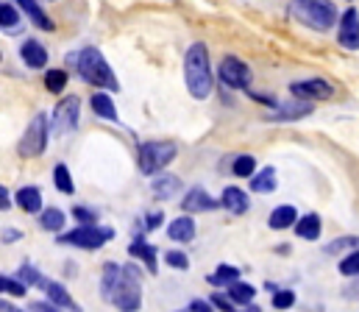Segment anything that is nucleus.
Listing matches in <instances>:
<instances>
[{
    "label": "nucleus",
    "instance_id": "1",
    "mask_svg": "<svg viewBox=\"0 0 359 312\" xmlns=\"http://www.w3.org/2000/svg\"><path fill=\"white\" fill-rule=\"evenodd\" d=\"M100 293L120 312H137L142 307V282H140L134 265L106 262L103 279H100Z\"/></svg>",
    "mask_w": 359,
    "mask_h": 312
},
{
    "label": "nucleus",
    "instance_id": "2",
    "mask_svg": "<svg viewBox=\"0 0 359 312\" xmlns=\"http://www.w3.org/2000/svg\"><path fill=\"white\" fill-rule=\"evenodd\" d=\"M184 79H187V90L195 101H206L212 95L215 79H212V67H209V50L203 42L189 45V50L184 56Z\"/></svg>",
    "mask_w": 359,
    "mask_h": 312
},
{
    "label": "nucleus",
    "instance_id": "3",
    "mask_svg": "<svg viewBox=\"0 0 359 312\" xmlns=\"http://www.w3.org/2000/svg\"><path fill=\"white\" fill-rule=\"evenodd\" d=\"M79 65V73L81 79L92 84V87H100V90H109V93H117L120 90V81L114 76V70L109 67V62L103 59V53L97 48H84L76 59Z\"/></svg>",
    "mask_w": 359,
    "mask_h": 312
},
{
    "label": "nucleus",
    "instance_id": "4",
    "mask_svg": "<svg viewBox=\"0 0 359 312\" xmlns=\"http://www.w3.org/2000/svg\"><path fill=\"white\" fill-rule=\"evenodd\" d=\"M48 134H50V117H48L45 111L34 114L31 123H28V128L22 131L20 142H17V154H20L22 159H36V156H42V154L48 151Z\"/></svg>",
    "mask_w": 359,
    "mask_h": 312
},
{
    "label": "nucleus",
    "instance_id": "5",
    "mask_svg": "<svg viewBox=\"0 0 359 312\" xmlns=\"http://www.w3.org/2000/svg\"><path fill=\"white\" fill-rule=\"evenodd\" d=\"M292 11L304 25H312L315 31H329L337 20V6L329 0H298L292 3Z\"/></svg>",
    "mask_w": 359,
    "mask_h": 312
},
{
    "label": "nucleus",
    "instance_id": "6",
    "mask_svg": "<svg viewBox=\"0 0 359 312\" xmlns=\"http://www.w3.org/2000/svg\"><path fill=\"white\" fill-rule=\"evenodd\" d=\"M179 154V145L170 142V140H154V142H145L140 145V170L145 176H154L159 170H165Z\"/></svg>",
    "mask_w": 359,
    "mask_h": 312
},
{
    "label": "nucleus",
    "instance_id": "7",
    "mask_svg": "<svg viewBox=\"0 0 359 312\" xmlns=\"http://www.w3.org/2000/svg\"><path fill=\"white\" fill-rule=\"evenodd\" d=\"M59 243H67V245H76V248H84V251H97L103 248L109 240H114V229L111 226H79L67 234H59L56 237Z\"/></svg>",
    "mask_w": 359,
    "mask_h": 312
},
{
    "label": "nucleus",
    "instance_id": "8",
    "mask_svg": "<svg viewBox=\"0 0 359 312\" xmlns=\"http://www.w3.org/2000/svg\"><path fill=\"white\" fill-rule=\"evenodd\" d=\"M79 117H81V98L79 95H67L65 101H59L53 109V134H67L79 126Z\"/></svg>",
    "mask_w": 359,
    "mask_h": 312
},
{
    "label": "nucleus",
    "instance_id": "9",
    "mask_svg": "<svg viewBox=\"0 0 359 312\" xmlns=\"http://www.w3.org/2000/svg\"><path fill=\"white\" fill-rule=\"evenodd\" d=\"M220 81L231 90H248L251 87V67L237 56H226L220 62Z\"/></svg>",
    "mask_w": 359,
    "mask_h": 312
},
{
    "label": "nucleus",
    "instance_id": "10",
    "mask_svg": "<svg viewBox=\"0 0 359 312\" xmlns=\"http://www.w3.org/2000/svg\"><path fill=\"white\" fill-rule=\"evenodd\" d=\"M290 93L295 95V101H306V104H312V101H326V98H332V95H334L332 84H329V81H323V79L295 81V84L290 87Z\"/></svg>",
    "mask_w": 359,
    "mask_h": 312
},
{
    "label": "nucleus",
    "instance_id": "11",
    "mask_svg": "<svg viewBox=\"0 0 359 312\" xmlns=\"http://www.w3.org/2000/svg\"><path fill=\"white\" fill-rule=\"evenodd\" d=\"M340 45H343V48H348V50H357L359 48V11H357V6L343 11V20H340Z\"/></svg>",
    "mask_w": 359,
    "mask_h": 312
},
{
    "label": "nucleus",
    "instance_id": "12",
    "mask_svg": "<svg viewBox=\"0 0 359 312\" xmlns=\"http://www.w3.org/2000/svg\"><path fill=\"white\" fill-rule=\"evenodd\" d=\"M220 204L203 190V187H195V190H189L187 196H184V201H181V209L184 212H212V209H217Z\"/></svg>",
    "mask_w": 359,
    "mask_h": 312
},
{
    "label": "nucleus",
    "instance_id": "13",
    "mask_svg": "<svg viewBox=\"0 0 359 312\" xmlns=\"http://www.w3.org/2000/svg\"><path fill=\"white\" fill-rule=\"evenodd\" d=\"M45 293H48V301H50L53 307H62V310H67V312H81L79 301L67 293L65 285H59V282H48V285H45Z\"/></svg>",
    "mask_w": 359,
    "mask_h": 312
},
{
    "label": "nucleus",
    "instance_id": "14",
    "mask_svg": "<svg viewBox=\"0 0 359 312\" xmlns=\"http://www.w3.org/2000/svg\"><path fill=\"white\" fill-rule=\"evenodd\" d=\"M20 56H22V62H25L31 70H42V67H48V50H45L36 39H25L22 48H20Z\"/></svg>",
    "mask_w": 359,
    "mask_h": 312
},
{
    "label": "nucleus",
    "instance_id": "15",
    "mask_svg": "<svg viewBox=\"0 0 359 312\" xmlns=\"http://www.w3.org/2000/svg\"><path fill=\"white\" fill-rule=\"evenodd\" d=\"M298 220V209L292 204H278V207L270 212L268 217V226L273 231H284V229H292Z\"/></svg>",
    "mask_w": 359,
    "mask_h": 312
},
{
    "label": "nucleus",
    "instance_id": "16",
    "mask_svg": "<svg viewBox=\"0 0 359 312\" xmlns=\"http://www.w3.org/2000/svg\"><path fill=\"white\" fill-rule=\"evenodd\" d=\"M312 114V104L306 101H287L276 114H270L268 120H276V123H287V120H301V117H309Z\"/></svg>",
    "mask_w": 359,
    "mask_h": 312
},
{
    "label": "nucleus",
    "instance_id": "17",
    "mask_svg": "<svg viewBox=\"0 0 359 312\" xmlns=\"http://www.w3.org/2000/svg\"><path fill=\"white\" fill-rule=\"evenodd\" d=\"M128 254H131V257H137V259H142V262H145V268H148V273H156V271H159L156 248H154L151 243H145L142 237H137V240L128 245Z\"/></svg>",
    "mask_w": 359,
    "mask_h": 312
},
{
    "label": "nucleus",
    "instance_id": "18",
    "mask_svg": "<svg viewBox=\"0 0 359 312\" xmlns=\"http://www.w3.org/2000/svg\"><path fill=\"white\" fill-rule=\"evenodd\" d=\"M320 231H323V223H320V215H315V212H309V215H304V217L295 220V234L301 240L315 243L320 237Z\"/></svg>",
    "mask_w": 359,
    "mask_h": 312
},
{
    "label": "nucleus",
    "instance_id": "19",
    "mask_svg": "<svg viewBox=\"0 0 359 312\" xmlns=\"http://www.w3.org/2000/svg\"><path fill=\"white\" fill-rule=\"evenodd\" d=\"M20 8L31 17V22H34L36 28H42V31H56V22L48 17V11H45L39 3H34V0H20Z\"/></svg>",
    "mask_w": 359,
    "mask_h": 312
},
{
    "label": "nucleus",
    "instance_id": "20",
    "mask_svg": "<svg viewBox=\"0 0 359 312\" xmlns=\"http://www.w3.org/2000/svg\"><path fill=\"white\" fill-rule=\"evenodd\" d=\"M223 207L229 209L231 215H245L251 209V198L240 187H226L223 190Z\"/></svg>",
    "mask_w": 359,
    "mask_h": 312
},
{
    "label": "nucleus",
    "instance_id": "21",
    "mask_svg": "<svg viewBox=\"0 0 359 312\" xmlns=\"http://www.w3.org/2000/svg\"><path fill=\"white\" fill-rule=\"evenodd\" d=\"M168 237H170L173 243H189V240H195V220H192L189 215L176 217V220L168 226Z\"/></svg>",
    "mask_w": 359,
    "mask_h": 312
},
{
    "label": "nucleus",
    "instance_id": "22",
    "mask_svg": "<svg viewBox=\"0 0 359 312\" xmlns=\"http://www.w3.org/2000/svg\"><path fill=\"white\" fill-rule=\"evenodd\" d=\"M14 201L20 204V209H22V212L34 215V212H39V209H42V193H39V187L28 184V187H20V190H17Z\"/></svg>",
    "mask_w": 359,
    "mask_h": 312
},
{
    "label": "nucleus",
    "instance_id": "23",
    "mask_svg": "<svg viewBox=\"0 0 359 312\" xmlns=\"http://www.w3.org/2000/svg\"><path fill=\"white\" fill-rule=\"evenodd\" d=\"M90 106L97 117H103V120H109V123H117V120H120L117 106H114V101L109 98V93H97V95H92Z\"/></svg>",
    "mask_w": 359,
    "mask_h": 312
},
{
    "label": "nucleus",
    "instance_id": "24",
    "mask_svg": "<svg viewBox=\"0 0 359 312\" xmlns=\"http://www.w3.org/2000/svg\"><path fill=\"white\" fill-rule=\"evenodd\" d=\"M181 190V179L179 176H156L154 179V184H151V193H154V198H173L176 193Z\"/></svg>",
    "mask_w": 359,
    "mask_h": 312
},
{
    "label": "nucleus",
    "instance_id": "25",
    "mask_svg": "<svg viewBox=\"0 0 359 312\" xmlns=\"http://www.w3.org/2000/svg\"><path fill=\"white\" fill-rule=\"evenodd\" d=\"M254 296H257V287L248 285V282H234V285H229V290H226V299H229L231 304H243V307H248V304L254 301Z\"/></svg>",
    "mask_w": 359,
    "mask_h": 312
},
{
    "label": "nucleus",
    "instance_id": "26",
    "mask_svg": "<svg viewBox=\"0 0 359 312\" xmlns=\"http://www.w3.org/2000/svg\"><path fill=\"white\" fill-rule=\"evenodd\" d=\"M206 282H209V285H215V287H226V285L240 282V271H237L234 265H217V268H215V273H209V276H206Z\"/></svg>",
    "mask_w": 359,
    "mask_h": 312
},
{
    "label": "nucleus",
    "instance_id": "27",
    "mask_svg": "<svg viewBox=\"0 0 359 312\" xmlns=\"http://www.w3.org/2000/svg\"><path fill=\"white\" fill-rule=\"evenodd\" d=\"M278 187V179H276V168H265V170H259L254 179H251V190L254 193H273Z\"/></svg>",
    "mask_w": 359,
    "mask_h": 312
},
{
    "label": "nucleus",
    "instance_id": "28",
    "mask_svg": "<svg viewBox=\"0 0 359 312\" xmlns=\"http://www.w3.org/2000/svg\"><path fill=\"white\" fill-rule=\"evenodd\" d=\"M65 212L56 207H48L42 209V215H39V229H45V231H59V229H65Z\"/></svg>",
    "mask_w": 359,
    "mask_h": 312
},
{
    "label": "nucleus",
    "instance_id": "29",
    "mask_svg": "<svg viewBox=\"0 0 359 312\" xmlns=\"http://www.w3.org/2000/svg\"><path fill=\"white\" fill-rule=\"evenodd\" d=\"M17 273H20V279H17V282H20L22 287H45V285H48V282L42 279V273H39L34 265H28V262H25V265H20V271H17Z\"/></svg>",
    "mask_w": 359,
    "mask_h": 312
},
{
    "label": "nucleus",
    "instance_id": "30",
    "mask_svg": "<svg viewBox=\"0 0 359 312\" xmlns=\"http://www.w3.org/2000/svg\"><path fill=\"white\" fill-rule=\"evenodd\" d=\"M20 25V11L14 3H0V28H6L8 34H14Z\"/></svg>",
    "mask_w": 359,
    "mask_h": 312
},
{
    "label": "nucleus",
    "instance_id": "31",
    "mask_svg": "<svg viewBox=\"0 0 359 312\" xmlns=\"http://www.w3.org/2000/svg\"><path fill=\"white\" fill-rule=\"evenodd\" d=\"M53 182H56V190L65 193V196H73L76 193V184H73V176L65 165H56L53 168Z\"/></svg>",
    "mask_w": 359,
    "mask_h": 312
},
{
    "label": "nucleus",
    "instance_id": "32",
    "mask_svg": "<svg viewBox=\"0 0 359 312\" xmlns=\"http://www.w3.org/2000/svg\"><path fill=\"white\" fill-rule=\"evenodd\" d=\"M67 81H70V76L65 70H48L45 73V90L48 93H65Z\"/></svg>",
    "mask_w": 359,
    "mask_h": 312
},
{
    "label": "nucleus",
    "instance_id": "33",
    "mask_svg": "<svg viewBox=\"0 0 359 312\" xmlns=\"http://www.w3.org/2000/svg\"><path fill=\"white\" fill-rule=\"evenodd\" d=\"M359 240L357 237H337V240H332L323 251L329 254V257H334V254H340V251H357Z\"/></svg>",
    "mask_w": 359,
    "mask_h": 312
},
{
    "label": "nucleus",
    "instance_id": "34",
    "mask_svg": "<svg viewBox=\"0 0 359 312\" xmlns=\"http://www.w3.org/2000/svg\"><path fill=\"white\" fill-rule=\"evenodd\" d=\"M234 176H254V170H257V159L251 156V154H243V156H237L234 159Z\"/></svg>",
    "mask_w": 359,
    "mask_h": 312
},
{
    "label": "nucleus",
    "instance_id": "35",
    "mask_svg": "<svg viewBox=\"0 0 359 312\" xmlns=\"http://www.w3.org/2000/svg\"><path fill=\"white\" fill-rule=\"evenodd\" d=\"M295 304V293L292 290H276L273 293V307L276 310H290Z\"/></svg>",
    "mask_w": 359,
    "mask_h": 312
},
{
    "label": "nucleus",
    "instance_id": "36",
    "mask_svg": "<svg viewBox=\"0 0 359 312\" xmlns=\"http://www.w3.org/2000/svg\"><path fill=\"white\" fill-rule=\"evenodd\" d=\"M340 273H343V276H357L359 273V251H351V254L340 262Z\"/></svg>",
    "mask_w": 359,
    "mask_h": 312
},
{
    "label": "nucleus",
    "instance_id": "37",
    "mask_svg": "<svg viewBox=\"0 0 359 312\" xmlns=\"http://www.w3.org/2000/svg\"><path fill=\"white\" fill-rule=\"evenodd\" d=\"M0 293H6V296H25V287H22L17 279L0 276Z\"/></svg>",
    "mask_w": 359,
    "mask_h": 312
},
{
    "label": "nucleus",
    "instance_id": "38",
    "mask_svg": "<svg viewBox=\"0 0 359 312\" xmlns=\"http://www.w3.org/2000/svg\"><path fill=\"white\" fill-rule=\"evenodd\" d=\"M165 262H168L170 268H179V271H187V268H189V257H187L184 251H168V254H165Z\"/></svg>",
    "mask_w": 359,
    "mask_h": 312
},
{
    "label": "nucleus",
    "instance_id": "39",
    "mask_svg": "<svg viewBox=\"0 0 359 312\" xmlns=\"http://www.w3.org/2000/svg\"><path fill=\"white\" fill-rule=\"evenodd\" d=\"M73 215H76V220H79L81 226H95V220H97V212L90 207H76Z\"/></svg>",
    "mask_w": 359,
    "mask_h": 312
},
{
    "label": "nucleus",
    "instance_id": "40",
    "mask_svg": "<svg viewBox=\"0 0 359 312\" xmlns=\"http://www.w3.org/2000/svg\"><path fill=\"white\" fill-rule=\"evenodd\" d=\"M209 307H217L220 312H237L234 310V304H231L226 296H220V293H215V296H212V304H209Z\"/></svg>",
    "mask_w": 359,
    "mask_h": 312
},
{
    "label": "nucleus",
    "instance_id": "41",
    "mask_svg": "<svg viewBox=\"0 0 359 312\" xmlns=\"http://www.w3.org/2000/svg\"><path fill=\"white\" fill-rule=\"evenodd\" d=\"M159 223H162V212H151V215H145V231L156 229Z\"/></svg>",
    "mask_w": 359,
    "mask_h": 312
},
{
    "label": "nucleus",
    "instance_id": "42",
    "mask_svg": "<svg viewBox=\"0 0 359 312\" xmlns=\"http://www.w3.org/2000/svg\"><path fill=\"white\" fill-rule=\"evenodd\" d=\"M0 237H3V243H14V240H20V237H22V231H17V229H11V226H6Z\"/></svg>",
    "mask_w": 359,
    "mask_h": 312
},
{
    "label": "nucleus",
    "instance_id": "43",
    "mask_svg": "<svg viewBox=\"0 0 359 312\" xmlns=\"http://www.w3.org/2000/svg\"><path fill=\"white\" fill-rule=\"evenodd\" d=\"M11 209V198H8V190L0 184V212H8Z\"/></svg>",
    "mask_w": 359,
    "mask_h": 312
},
{
    "label": "nucleus",
    "instance_id": "44",
    "mask_svg": "<svg viewBox=\"0 0 359 312\" xmlns=\"http://www.w3.org/2000/svg\"><path fill=\"white\" fill-rule=\"evenodd\" d=\"M187 312H215V310H212V307H209L206 301H192V304H189V310H187Z\"/></svg>",
    "mask_w": 359,
    "mask_h": 312
},
{
    "label": "nucleus",
    "instance_id": "45",
    "mask_svg": "<svg viewBox=\"0 0 359 312\" xmlns=\"http://www.w3.org/2000/svg\"><path fill=\"white\" fill-rule=\"evenodd\" d=\"M251 98H254V101H259V104H265V106H276V98L262 95V93H251Z\"/></svg>",
    "mask_w": 359,
    "mask_h": 312
},
{
    "label": "nucleus",
    "instance_id": "46",
    "mask_svg": "<svg viewBox=\"0 0 359 312\" xmlns=\"http://www.w3.org/2000/svg\"><path fill=\"white\" fill-rule=\"evenodd\" d=\"M0 312H22L20 307H14V304H8V301H3L0 299Z\"/></svg>",
    "mask_w": 359,
    "mask_h": 312
},
{
    "label": "nucleus",
    "instance_id": "47",
    "mask_svg": "<svg viewBox=\"0 0 359 312\" xmlns=\"http://www.w3.org/2000/svg\"><path fill=\"white\" fill-rule=\"evenodd\" d=\"M31 312H56L50 304H31Z\"/></svg>",
    "mask_w": 359,
    "mask_h": 312
},
{
    "label": "nucleus",
    "instance_id": "48",
    "mask_svg": "<svg viewBox=\"0 0 359 312\" xmlns=\"http://www.w3.org/2000/svg\"><path fill=\"white\" fill-rule=\"evenodd\" d=\"M0 59H3V53H0Z\"/></svg>",
    "mask_w": 359,
    "mask_h": 312
}]
</instances>
